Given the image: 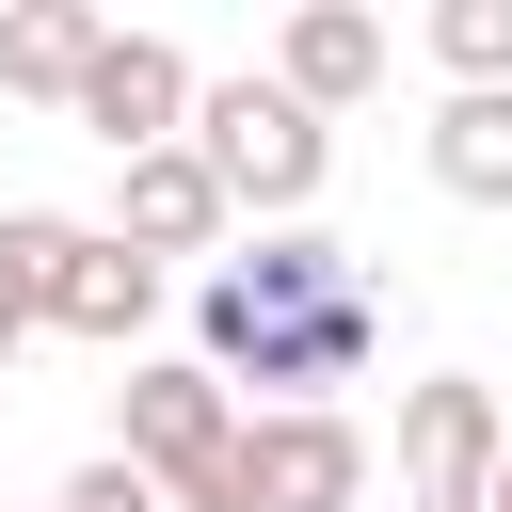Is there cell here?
Returning a JSON list of instances; mask_svg holds the SVG:
<instances>
[{"label": "cell", "instance_id": "cell-1", "mask_svg": "<svg viewBox=\"0 0 512 512\" xmlns=\"http://www.w3.org/2000/svg\"><path fill=\"white\" fill-rule=\"evenodd\" d=\"M192 336H208L224 400H240V384H272V416H304L320 384H352V368H368V336H384V288H368L336 240H256L240 272H208Z\"/></svg>", "mask_w": 512, "mask_h": 512}, {"label": "cell", "instance_id": "cell-2", "mask_svg": "<svg viewBox=\"0 0 512 512\" xmlns=\"http://www.w3.org/2000/svg\"><path fill=\"white\" fill-rule=\"evenodd\" d=\"M0 304H16L32 336H96V352H128V336L160 320V272H144L112 224H64V208H0Z\"/></svg>", "mask_w": 512, "mask_h": 512}, {"label": "cell", "instance_id": "cell-3", "mask_svg": "<svg viewBox=\"0 0 512 512\" xmlns=\"http://www.w3.org/2000/svg\"><path fill=\"white\" fill-rule=\"evenodd\" d=\"M192 160L224 176V208H320V176H336V128L288 96V80H208L192 96Z\"/></svg>", "mask_w": 512, "mask_h": 512}, {"label": "cell", "instance_id": "cell-4", "mask_svg": "<svg viewBox=\"0 0 512 512\" xmlns=\"http://www.w3.org/2000/svg\"><path fill=\"white\" fill-rule=\"evenodd\" d=\"M128 464L160 480V512H240V400L224 368H128Z\"/></svg>", "mask_w": 512, "mask_h": 512}, {"label": "cell", "instance_id": "cell-5", "mask_svg": "<svg viewBox=\"0 0 512 512\" xmlns=\"http://www.w3.org/2000/svg\"><path fill=\"white\" fill-rule=\"evenodd\" d=\"M368 496V432L336 400L304 416H240V512H352Z\"/></svg>", "mask_w": 512, "mask_h": 512}, {"label": "cell", "instance_id": "cell-6", "mask_svg": "<svg viewBox=\"0 0 512 512\" xmlns=\"http://www.w3.org/2000/svg\"><path fill=\"white\" fill-rule=\"evenodd\" d=\"M192 96H208V80H192L176 32H112L96 80H80V128H96L112 160H144V144H192Z\"/></svg>", "mask_w": 512, "mask_h": 512}, {"label": "cell", "instance_id": "cell-7", "mask_svg": "<svg viewBox=\"0 0 512 512\" xmlns=\"http://www.w3.org/2000/svg\"><path fill=\"white\" fill-rule=\"evenodd\" d=\"M240 208H224V176L192 160V144H144V160H112V240L160 272V256H208Z\"/></svg>", "mask_w": 512, "mask_h": 512}, {"label": "cell", "instance_id": "cell-8", "mask_svg": "<svg viewBox=\"0 0 512 512\" xmlns=\"http://www.w3.org/2000/svg\"><path fill=\"white\" fill-rule=\"evenodd\" d=\"M496 464H512V416H496V384H416L400 400V480L416 496H496Z\"/></svg>", "mask_w": 512, "mask_h": 512}, {"label": "cell", "instance_id": "cell-9", "mask_svg": "<svg viewBox=\"0 0 512 512\" xmlns=\"http://www.w3.org/2000/svg\"><path fill=\"white\" fill-rule=\"evenodd\" d=\"M272 80H288V96L336 128L352 96H384V16H368V0H304V16L272 32Z\"/></svg>", "mask_w": 512, "mask_h": 512}, {"label": "cell", "instance_id": "cell-10", "mask_svg": "<svg viewBox=\"0 0 512 512\" xmlns=\"http://www.w3.org/2000/svg\"><path fill=\"white\" fill-rule=\"evenodd\" d=\"M96 48H112V16H96V0H16V16H0V96H48V112H80Z\"/></svg>", "mask_w": 512, "mask_h": 512}, {"label": "cell", "instance_id": "cell-11", "mask_svg": "<svg viewBox=\"0 0 512 512\" xmlns=\"http://www.w3.org/2000/svg\"><path fill=\"white\" fill-rule=\"evenodd\" d=\"M432 192L512 208V96H448V112H432Z\"/></svg>", "mask_w": 512, "mask_h": 512}, {"label": "cell", "instance_id": "cell-12", "mask_svg": "<svg viewBox=\"0 0 512 512\" xmlns=\"http://www.w3.org/2000/svg\"><path fill=\"white\" fill-rule=\"evenodd\" d=\"M432 64L464 96H512V0H432Z\"/></svg>", "mask_w": 512, "mask_h": 512}, {"label": "cell", "instance_id": "cell-13", "mask_svg": "<svg viewBox=\"0 0 512 512\" xmlns=\"http://www.w3.org/2000/svg\"><path fill=\"white\" fill-rule=\"evenodd\" d=\"M48 512H160V480H144V464H128V448H112V464H80V480H64V496H48Z\"/></svg>", "mask_w": 512, "mask_h": 512}, {"label": "cell", "instance_id": "cell-14", "mask_svg": "<svg viewBox=\"0 0 512 512\" xmlns=\"http://www.w3.org/2000/svg\"><path fill=\"white\" fill-rule=\"evenodd\" d=\"M16 336H32V320H16V304H0V368H16Z\"/></svg>", "mask_w": 512, "mask_h": 512}, {"label": "cell", "instance_id": "cell-15", "mask_svg": "<svg viewBox=\"0 0 512 512\" xmlns=\"http://www.w3.org/2000/svg\"><path fill=\"white\" fill-rule=\"evenodd\" d=\"M480 512H512V464H496V496H480Z\"/></svg>", "mask_w": 512, "mask_h": 512}, {"label": "cell", "instance_id": "cell-16", "mask_svg": "<svg viewBox=\"0 0 512 512\" xmlns=\"http://www.w3.org/2000/svg\"><path fill=\"white\" fill-rule=\"evenodd\" d=\"M416 512H464V496H416Z\"/></svg>", "mask_w": 512, "mask_h": 512}]
</instances>
